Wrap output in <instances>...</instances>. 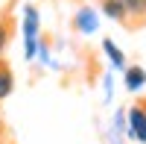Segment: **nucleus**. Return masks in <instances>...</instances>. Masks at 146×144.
Returning a JSON list of instances; mask_svg holds the SVG:
<instances>
[{
  "label": "nucleus",
  "mask_w": 146,
  "mask_h": 144,
  "mask_svg": "<svg viewBox=\"0 0 146 144\" xmlns=\"http://www.w3.org/2000/svg\"><path fill=\"white\" fill-rule=\"evenodd\" d=\"M73 30L82 32V35H94L100 30V12L94 6H82L76 15H73Z\"/></svg>",
  "instance_id": "3"
},
{
  "label": "nucleus",
  "mask_w": 146,
  "mask_h": 144,
  "mask_svg": "<svg viewBox=\"0 0 146 144\" xmlns=\"http://www.w3.org/2000/svg\"><path fill=\"white\" fill-rule=\"evenodd\" d=\"M102 15L111 18V21H117V24H126V21H129L123 0H102Z\"/></svg>",
  "instance_id": "5"
},
{
  "label": "nucleus",
  "mask_w": 146,
  "mask_h": 144,
  "mask_svg": "<svg viewBox=\"0 0 146 144\" xmlns=\"http://www.w3.org/2000/svg\"><path fill=\"white\" fill-rule=\"evenodd\" d=\"M114 129H117V133H126V109L114 115Z\"/></svg>",
  "instance_id": "12"
},
{
  "label": "nucleus",
  "mask_w": 146,
  "mask_h": 144,
  "mask_svg": "<svg viewBox=\"0 0 146 144\" xmlns=\"http://www.w3.org/2000/svg\"><path fill=\"white\" fill-rule=\"evenodd\" d=\"M123 82H126V91L129 94H140L143 88H146V71L140 68V65H126L123 68Z\"/></svg>",
  "instance_id": "4"
},
{
  "label": "nucleus",
  "mask_w": 146,
  "mask_h": 144,
  "mask_svg": "<svg viewBox=\"0 0 146 144\" xmlns=\"http://www.w3.org/2000/svg\"><path fill=\"white\" fill-rule=\"evenodd\" d=\"M12 91H15V74H12V68L0 59V100H6Z\"/></svg>",
  "instance_id": "7"
},
{
  "label": "nucleus",
  "mask_w": 146,
  "mask_h": 144,
  "mask_svg": "<svg viewBox=\"0 0 146 144\" xmlns=\"http://www.w3.org/2000/svg\"><path fill=\"white\" fill-rule=\"evenodd\" d=\"M0 135H3V115H0Z\"/></svg>",
  "instance_id": "13"
},
{
  "label": "nucleus",
  "mask_w": 146,
  "mask_h": 144,
  "mask_svg": "<svg viewBox=\"0 0 146 144\" xmlns=\"http://www.w3.org/2000/svg\"><path fill=\"white\" fill-rule=\"evenodd\" d=\"M126 135L135 138L137 144H146V109H143V103L126 109Z\"/></svg>",
  "instance_id": "2"
},
{
  "label": "nucleus",
  "mask_w": 146,
  "mask_h": 144,
  "mask_svg": "<svg viewBox=\"0 0 146 144\" xmlns=\"http://www.w3.org/2000/svg\"><path fill=\"white\" fill-rule=\"evenodd\" d=\"M12 32H15L12 21L9 18H0V59H3V50H6L9 41H12Z\"/></svg>",
  "instance_id": "9"
},
{
  "label": "nucleus",
  "mask_w": 146,
  "mask_h": 144,
  "mask_svg": "<svg viewBox=\"0 0 146 144\" xmlns=\"http://www.w3.org/2000/svg\"><path fill=\"white\" fill-rule=\"evenodd\" d=\"M35 59H41L44 65H53V68H56V62L50 59V47H47V41H44V38H41V44H38V53H35Z\"/></svg>",
  "instance_id": "10"
},
{
  "label": "nucleus",
  "mask_w": 146,
  "mask_h": 144,
  "mask_svg": "<svg viewBox=\"0 0 146 144\" xmlns=\"http://www.w3.org/2000/svg\"><path fill=\"white\" fill-rule=\"evenodd\" d=\"M123 6L129 18H137V21L146 18V0H123Z\"/></svg>",
  "instance_id": "8"
},
{
  "label": "nucleus",
  "mask_w": 146,
  "mask_h": 144,
  "mask_svg": "<svg viewBox=\"0 0 146 144\" xmlns=\"http://www.w3.org/2000/svg\"><path fill=\"white\" fill-rule=\"evenodd\" d=\"M102 85H105V103H111V94H114V77H111V74H105Z\"/></svg>",
  "instance_id": "11"
},
{
  "label": "nucleus",
  "mask_w": 146,
  "mask_h": 144,
  "mask_svg": "<svg viewBox=\"0 0 146 144\" xmlns=\"http://www.w3.org/2000/svg\"><path fill=\"white\" fill-rule=\"evenodd\" d=\"M21 32H23V56L35 59L41 44V12L35 6H23L21 12Z\"/></svg>",
  "instance_id": "1"
},
{
  "label": "nucleus",
  "mask_w": 146,
  "mask_h": 144,
  "mask_svg": "<svg viewBox=\"0 0 146 144\" xmlns=\"http://www.w3.org/2000/svg\"><path fill=\"white\" fill-rule=\"evenodd\" d=\"M102 53L111 59V65H114L117 71H123V68H126V53L114 44V38H102Z\"/></svg>",
  "instance_id": "6"
}]
</instances>
